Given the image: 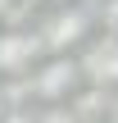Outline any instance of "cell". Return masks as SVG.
Instances as JSON below:
<instances>
[{
  "mask_svg": "<svg viewBox=\"0 0 118 123\" xmlns=\"http://www.w3.org/2000/svg\"><path fill=\"white\" fill-rule=\"evenodd\" d=\"M27 87H32V96H41V100L59 105V100H68V96L82 87V68H77V59L55 55V59H45V64L36 68V78H32Z\"/></svg>",
  "mask_w": 118,
  "mask_h": 123,
  "instance_id": "cell-1",
  "label": "cell"
},
{
  "mask_svg": "<svg viewBox=\"0 0 118 123\" xmlns=\"http://www.w3.org/2000/svg\"><path fill=\"white\" fill-rule=\"evenodd\" d=\"M86 27H91L86 9H55L36 37H41V50H50V55H64V50H73V46L86 37Z\"/></svg>",
  "mask_w": 118,
  "mask_h": 123,
  "instance_id": "cell-2",
  "label": "cell"
},
{
  "mask_svg": "<svg viewBox=\"0 0 118 123\" xmlns=\"http://www.w3.org/2000/svg\"><path fill=\"white\" fill-rule=\"evenodd\" d=\"M77 68H82V78L91 87H118V37L100 41L96 50H86V59Z\"/></svg>",
  "mask_w": 118,
  "mask_h": 123,
  "instance_id": "cell-3",
  "label": "cell"
},
{
  "mask_svg": "<svg viewBox=\"0 0 118 123\" xmlns=\"http://www.w3.org/2000/svg\"><path fill=\"white\" fill-rule=\"evenodd\" d=\"M36 55H41L36 32H0V73H23Z\"/></svg>",
  "mask_w": 118,
  "mask_h": 123,
  "instance_id": "cell-4",
  "label": "cell"
},
{
  "mask_svg": "<svg viewBox=\"0 0 118 123\" xmlns=\"http://www.w3.org/2000/svg\"><path fill=\"white\" fill-rule=\"evenodd\" d=\"M36 123H77V119H73V110H68V105H50Z\"/></svg>",
  "mask_w": 118,
  "mask_h": 123,
  "instance_id": "cell-5",
  "label": "cell"
},
{
  "mask_svg": "<svg viewBox=\"0 0 118 123\" xmlns=\"http://www.w3.org/2000/svg\"><path fill=\"white\" fill-rule=\"evenodd\" d=\"M0 123H36L27 110H0Z\"/></svg>",
  "mask_w": 118,
  "mask_h": 123,
  "instance_id": "cell-6",
  "label": "cell"
},
{
  "mask_svg": "<svg viewBox=\"0 0 118 123\" xmlns=\"http://www.w3.org/2000/svg\"><path fill=\"white\" fill-rule=\"evenodd\" d=\"M114 114H118V110H114Z\"/></svg>",
  "mask_w": 118,
  "mask_h": 123,
  "instance_id": "cell-7",
  "label": "cell"
}]
</instances>
